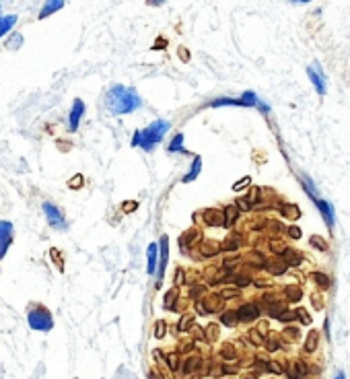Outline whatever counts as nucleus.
Segmentation results:
<instances>
[{
    "label": "nucleus",
    "mask_w": 350,
    "mask_h": 379,
    "mask_svg": "<svg viewBox=\"0 0 350 379\" xmlns=\"http://www.w3.org/2000/svg\"><path fill=\"white\" fill-rule=\"evenodd\" d=\"M105 101H107V107L112 114H130L140 105V97L136 95V91L126 89L122 85H117L109 91Z\"/></svg>",
    "instance_id": "nucleus-1"
},
{
    "label": "nucleus",
    "mask_w": 350,
    "mask_h": 379,
    "mask_svg": "<svg viewBox=\"0 0 350 379\" xmlns=\"http://www.w3.org/2000/svg\"><path fill=\"white\" fill-rule=\"evenodd\" d=\"M21 41H23V38L21 35H15V38L8 41V48H17V45H21Z\"/></svg>",
    "instance_id": "nucleus-16"
},
{
    "label": "nucleus",
    "mask_w": 350,
    "mask_h": 379,
    "mask_svg": "<svg viewBox=\"0 0 350 379\" xmlns=\"http://www.w3.org/2000/svg\"><path fill=\"white\" fill-rule=\"evenodd\" d=\"M17 23V17L15 15H11V17H2V19H0V38H2L4 33H8L11 31V27Z\"/></svg>",
    "instance_id": "nucleus-9"
},
{
    "label": "nucleus",
    "mask_w": 350,
    "mask_h": 379,
    "mask_svg": "<svg viewBox=\"0 0 350 379\" xmlns=\"http://www.w3.org/2000/svg\"><path fill=\"white\" fill-rule=\"evenodd\" d=\"M82 112H85V105H82L80 99H77L75 101V107H72V112H70V130H77V128H78Z\"/></svg>",
    "instance_id": "nucleus-8"
},
{
    "label": "nucleus",
    "mask_w": 350,
    "mask_h": 379,
    "mask_svg": "<svg viewBox=\"0 0 350 379\" xmlns=\"http://www.w3.org/2000/svg\"><path fill=\"white\" fill-rule=\"evenodd\" d=\"M239 103L241 105H257V97H255V93H252V91H247V93H243V97L239 99Z\"/></svg>",
    "instance_id": "nucleus-14"
},
{
    "label": "nucleus",
    "mask_w": 350,
    "mask_h": 379,
    "mask_svg": "<svg viewBox=\"0 0 350 379\" xmlns=\"http://www.w3.org/2000/svg\"><path fill=\"white\" fill-rule=\"evenodd\" d=\"M257 307H253V305H245V307H241V311H239V318H241L243 321H247V319H253V318H257Z\"/></svg>",
    "instance_id": "nucleus-10"
},
{
    "label": "nucleus",
    "mask_w": 350,
    "mask_h": 379,
    "mask_svg": "<svg viewBox=\"0 0 350 379\" xmlns=\"http://www.w3.org/2000/svg\"><path fill=\"white\" fill-rule=\"evenodd\" d=\"M317 202V206H319V212L324 215V219H326V225L330 227V229H334V225H336V212H334V206L330 204V202H326V200H315Z\"/></svg>",
    "instance_id": "nucleus-7"
},
{
    "label": "nucleus",
    "mask_w": 350,
    "mask_h": 379,
    "mask_svg": "<svg viewBox=\"0 0 350 379\" xmlns=\"http://www.w3.org/2000/svg\"><path fill=\"white\" fill-rule=\"evenodd\" d=\"M62 6H64V2H62V0H58V2H48V4L43 6V11L39 13V17H41V19H43V17H48L50 13L58 11V8H62Z\"/></svg>",
    "instance_id": "nucleus-13"
},
{
    "label": "nucleus",
    "mask_w": 350,
    "mask_h": 379,
    "mask_svg": "<svg viewBox=\"0 0 350 379\" xmlns=\"http://www.w3.org/2000/svg\"><path fill=\"white\" fill-rule=\"evenodd\" d=\"M146 254H149V266H146V272L155 274V268H156V245H151Z\"/></svg>",
    "instance_id": "nucleus-11"
},
{
    "label": "nucleus",
    "mask_w": 350,
    "mask_h": 379,
    "mask_svg": "<svg viewBox=\"0 0 350 379\" xmlns=\"http://www.w3.org/2000/svg\"><path fill=\"white\" fill-rule=\"evenodd\" d=\"M80 180H82L80 175H78V178H75V180H72V181H70V188H78V186H80Z\"/></svg>",
    "instance_id": "nucleus-18"
},
{
    "label": "nucleus",
    "mask_w": 350,
    "mask_h": 379,
    "mask_svg": "<svg viewBox=\"0 0 350 379\" xmlns=\"http://www.w3.org/2000/svg\"><path fill=\"white\" fill-rule=\"evenodd\" d=\"M43 210H45V217H48V220H50L54 227H58V229L64 227V217H62V212H60L56 206L50 204V202H45V204H43Z\"/></svg>",
    "instance_id": "nucleus-6"
},
{
    "label": "nucleus",
    "mask_w": 350,
    "mask_h": 379,
    "mask_svg": "<svg viewBox=\"0 0 350 379\" xmlns=\"http://www.w3.org/2000/svg\"><path fill=\"white\" fill-rule=\"evenodd\" d=\"M291 233H292V237H299V235H301V231H299V229H292Z\"/></svg>",
    "instance_id": "nucleus-19"
},
{
    "label": "nucleus",
    "mask_w": 350,
    "mask_h": 379,
    "mask_svg": "<svg viewBox=\"0 0 350 379\" xmlns=\"http://www.w3.org/2000/svg\"><path fill=\"white\" fill-rule=\"evenodd\" d=\"M307 77L311 79V82L315 85V91L319 95H324L326 93V82H324V72H321V68H319V64L315 62L313 66H309L307 68Z\"/></svg>",
    "instance_id": "nucleus-4"
},
{
    "label": "nucleus",
    "mask_w": 350,
    "mask_h": 379,
    "mask_svg": "<svg viewBox=\"0 0 350 379\" xmlns=\"http://www.w3.org/2000/svg\"><path fill=\"white\" fill-rule=\"evenodd\" d=\"M169 130V122H163V120H159V122H155L151 124L149 128H144L142 132H138L134 136V142L132 144H140L144 151H153L156 144L161 142V138L163 134Z\"/></svg>",
    "instance_id": "nucleus-2"
},
{
    "label": "nucleus",
    "mask_w": 350,
    "mask_h": 379,
    "mask_svg": "<svg viewBox=\"0 0 350 379\" xmlns=\"http://www.w3.org/2000/svg\"><path fill=\"white\" fill-rule=\"evenodd\" d=\"M200 169H202V161H200V157H196V159H194V165H192V169H190V173L186 175V180H183V181H192V180H196V178H198V173H200Z\"/></svg>",
    "instance_id": "nucleus-12"
},
{
    "label": "nucleus",
    "mask_w": 350,
    "mask_h": 379,
    "mask_svg": "<svg viewBox=\"0 0 350 379\" xmlns=\"http://www.w3.org/2000/svg\"><path fill=\"white\" fill-rule=\"evenodd\" d=\"M334 379H346V377H344V373H338V375H336Z\"/></svg>",
    "instance_id": "nucleus-20"
},
{
    "label": "nucleus",
    "mask_w": 350,
    "mask_h": 379,
    "mask_svg": "<svg viewBox=\"0 0 350 379\" xmlns=\"http://www.w3.org/2000/svg\"><path fill=\"white\" fill-rule=\"evenodd\" d=\"M29 323L35 330H50L52 328V316L45 309H35L29 313Z\"/></svg>",
    "instance_id": "nucleus-3"
},
{
    "label": "nucleus",
    "mask_w": 350,
    "mask_h": 379,
    "mask_svg": "<svg viewBox=\"0 0 350 379\" xmlns=\"http://www.w3.org/2000/svg\"><path fill=\"white\" fill-rule=\"evenodd\" d=\"M223 321H227V323H229V326H233V323H231V321H235V318H233V313H227V316L223 318Z\"/></svg>",
    "instance_id": "nucleus-17"
},
{
    "label": "nucleus",
    "mask_w": 350,
    "mask_h": 379,
    "mask_svg": "<svg viewBox=\"0 0 350 379\" xmlns=\"http://www.w3.org/2000/svg\"><path fill=\"white\" fill-rule=\"evenodd\" d=\"M181 142H183V134H177V136L173 138V142L169 144V151H171V153L181 151Z\"/></svg>",
    "instance_id": "nucleus-15"
},
{
    "label": "nucleus",
    "mask_w": 350,
    "mask_h": 379,
    "mask_svg": "<svg viewBox=\"0 0 350 379\" xmlns=\"http://www.w3.org/2000/svg\"><path fill=\"white\" fill-rule=\"evenodd\" d=\"M13 239V225L6 220H0V258L6 254V247Z\"/></svg>",
    "instance_id": "nucleus-5"
}]
</instances>
